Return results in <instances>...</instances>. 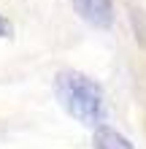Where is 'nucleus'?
Returning a JSON list of instances; mask_svg holds the SVG:
<instances>
[{
  "mask_svg": "<svg viewBox=\"0 0 146 149\" xmlns=\"http://www.w3.org/2000/svg\"><path fill=\"white\" fill-rule=\"evenodd\" d=\"M92 144H95V149H135L130 144V138H125L111 125H98L95 136H92Z\"/></svg>",
  "mask_w": 146,
  "mask_h": 149,
  "instance_id": "obj_3",
  "label": "nucleus"
},
{
  "mask_svg": "<svg viewBox=\"0 0 146 149\" xmlns=\"http://www.w3.org/2000/svg\"><path fill=\"white\" fill-rule=\"evenodd\" d=\"M71 6L95 30H111L114 24V0H71Z\"/></svg>",
  "mask_w": 146,
  "mask_h": 149,
  "instance_id": "obj_2",
  "label": "nucleus"
},
{
  "mask_svg": "<svg viewBox=\"0 0 146 149\" xmlns=\"http://www.w3.org/2000/svg\"><path fill=\"white\" fill-rule=\"evenodd\" d=\"M0 38H14V22L0 14Z\"/></svg>",
  "mask_w": 146,
  "mask_h": 149,
  "instance_id": "obj_4",
  "label": "nucleus"
},
{
  "mask_svg": "<svg viewBox=\"0 0 146 149\" xmlns=\"http://www.w3.org/2000/svg\"><path fill=\"white\" fill-rule=\"evenodd\" d=\"M54 98L76 122L98 127L106 122V92L92 76L65 68L54 76Z\"/></svg>",
  "mask_w": 146,
  "mask_h": 149,
  "instance_id": "obj_1",
  "label": "nucleus"
}]
</instances>
